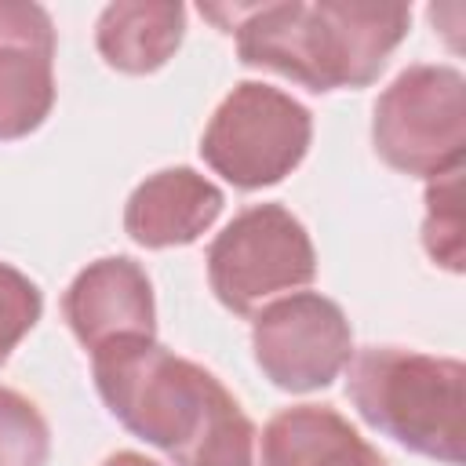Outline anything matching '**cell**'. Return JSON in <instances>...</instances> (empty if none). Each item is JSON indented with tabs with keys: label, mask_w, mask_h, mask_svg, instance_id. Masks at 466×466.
<instances>
[{
	"label": "cell",
	"mask_w": 466,
	"mask_h": 466,
	"mask_svg": "<svg viewBox=\"0 0 466 466\" xmlns=\"http://www.w3.org/2000/svg\"><path fill=\"white\" fill-rule=\"evenodd\" d=\"M91 371L120 426L178 466H258V430L233 393L157 339H116L91 353Z\"/></svg>",
	"instance_id": "obj_1"
},
{
	"label": "cell",
	"mask_w": 466,
	"mask_h": 466,
	"mask_svg": "<svg viewBox=\"0 0 466 466\" xmlns=\"http://www.w3.org/2000/svg\"><path fill=\"white\" fill-rule=\"evenodd\" d=\"M204 18L237 36L244 66L273 69L309 91L368 87L411 25L397 0L204 4Z\"/></svg>",
	"instance_id": "obj_2"
},
{
	"label": "cell",
	"mask_w": 466,
	"mask_h": 466,
	"mask_svg": "<svg viewBox=\"0 0 466 466\" xmlns=\"http://www.w3.org/2000/svg\"><path fill=\"white\" fill-rule=\"evenodd\" d=\"M346 393L360 419L400 448L462 466L466 364L404 346H368L350 357Z\"/></svg>",
	"instance_id": "obj_3"
},
{
	"label": "cell",
	"mask_w": 466,
	"mask_h": 466,
	"mask_svg": "<svg viewBox=\"0 0 466 466\" xmlns=\"http://www.w3.org/2000/svg\"><path fill=\"white\" fill-rule=\"evenodd\" d=\"M313 138V116L280 87L244 80L215 109L200 138L204 164L237 189H262L291 175Z\"/></svg>",
	"instance_id": "obj_4"
},
{
	"label": "cell",
	"mask_w": 466,
	"mask_h": 466,
	"mask_svg": "<svg viewBox=\"0 0 466 466\" xmlns=\"http://www.w3.org/2000/svg\"><path fill=\"white\" fill-rule=\"evenodd\" d=\"M371 142L400 175L437 178L462 167L466 76L451 66H408L397 73L375 102Z\"/></svg>",
	"instance_id": "obj_5"
},
{
	"label": "cell",
	"mask_w": 466,
	"mask_h": 466,
	"mask_svg": "<svg viewBox=\"0 0 466 466\" xmlns=\"http://www.w3.org/2000/svg\"><path fill=\"white\" fill-rule=\"evenodd\" d=\"M317 277V251L306 226L280 204L240 211L208 248V280L218 302L251 317L280 291H295Z\"/></svg>",
	"instance_id": "obj_6"
},
{
	"label": "cell",
	"mask_w": 466,
	"mask_h": 466,
	"mask_svg": "<svg viewBox=\"0 0 466 466\" xmlns=\"http://www.w3.org/2000/svg\"><path fill=\"white\" fill-rule=\"evenodd\" d=\"M251 350L262 375L288 393H309L339 379L353 357V331L339 302L295 291L269 302L251 324Z\"/></svg>",
	"instance_id": "obj_7"
},
{
	"label": "cell",
	"mask_w": 466,
	"mask_h": 466,
	"mask_svg": "<svg viewBox=\"0 0 466 466\" xmlns=\"http://www.w3.org/2000/svg\"><path fill=\"white\" fill-rule=\"evenodd\" d=\"M55 106V25L40 4L0 0V142L36 131Z\"/></svg>",
	"instance_id": "obj_8"
},
{
	"label": "cell",
	"mask_w": 466,
	"mask_h": 466,
	"mask_svg": "<svg viewBox=\"0 0 466 466\" xmlns=\"http://www.w3.org/2000/svg\"><path fill=\"white\" fill-rule=\"evenodd\" d=\"M62 313L84 350H102L116 339H153L157 306L153 284L135 258L109 255L73 277L62 295Z\"/></svg>",
	"instance_id": "obj_9"
},
{
	"label": "cell",
	"mask_w": 466,
	"mask_h": 466,
	"mask_svg": "<svg viewBox=\"0 0 466 466\" xmlns=\"http://www.w3.org/2000/svg\"><path fill=\"white\" fill-rule=\"evenodd\" d=\"M222 189L193 167H164L135 186L124 208V229L142 248H186L222 215Z\"/></svg>",
	"instance_id": "obj_10"
},
{
	"label": "cell",
	"mask_w": 466,
	"mask_h": 466,
	"mask_svg": "<svg viewBox=\"0 0 466 466\" xmlns=\"http://www.w3.org/2000/svg\"><path fill=\"white\" fill-rule=\"evenodd\" d=\"M258 466H386V459L335 408L295 404L258 433Z\"/></svg>",
	"instance_id": "obj_11"
},
{
	"label": "cell",
	"mask_w": 466,
	"mask_h": 466,
	"mask_svg": "<svg viewBox=\"0 0 466 466\" xmlns=\"http://www.w3.org/2000/svg\"><path fill=\"white\" fill-rule=\"evenodd\" d=\"M186 7L171 0H116L98 15L95 44L106 66L146 76L157 73L182 44Z\"/></svg>",
	"instance_id": "obj_12"
},
{
	"label": "cell",
	"mask_w": 466,
	"mask_h": 466,
	"mask_svg": "<svg viewBox=\"0 0 466 466\" xmlns=\"http://www.w3.org/2000/svg\"><path fill=\"white\" fill-rule=\"evenodd\" d=\"M459 175H462V167H451V171L430 178L426 222H422L426 255L451 273H462V193H459L462 182H459Z\"/></svg>",
	"instance_id": "obj_13"
},
{
	"label": "cell",
	"mask_w": 466,
	"mask_h": 466,
	"mask_svg": "<svg viewBox=\"0 0 466 466\" xmlns=\"http://www.w3.org/2000/svg\"><path fill=\"white\" fill-rule=\"evenodd\" d=\"M51 455V430L40 408L18 390L0 386V466H44Z\"/></svg>",
	"instance_id": "obj_14"
},
{
	"label": "cell",
	"mask_w": 466,
	"mask_h": 466,
	"mask_svg": "<svg viewBox=\"0 0 466 466\" xmlns=\"http://www.w3.org/2000/svg\"><path fill=\"white\" fill-rule=\"evenodd\" d=\"M40 313H44L40 288L22 269L0 262V364L33 331V324L40 320Z\"/></svg>",
	"instance_id": "obj_15"
},
{
	"label": "cell",
	"mask_w": 466,
	"mask_h": 466,
	"mask_svg": "<svg viewBox=\"0 0 466 466\" xmlns=\"http://www.w3.org/2000/svg\"><path fill=\"white\" fill-rule=\"evenodd\" d=\"M102 466H160V462H153V459H146L138 451H113Z\"/></svg>",
	"instance_id": "obj_16"
}]
</instances>
